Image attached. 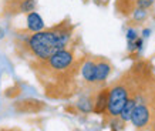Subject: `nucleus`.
<instances>
[{
	"label": "nucleus",
	"mask_w": 155,
	"mask_h": 131,
	"mask_svg": "<svg viewBox=\"0 0 155 131\" xmlns=\"http://www.w3.org/2000/svg\"><path fill=\"white\" fill-rule=\"evenodd\" d=\"M71 39V27L67 24L54 26L47 30L33 33L27 39V50L37 61H46L63 49H67V44Z\"/></svg>",
	"instance_id": "nucleus-1"
},
{
	"label": "nucleus",
	"mask_w": 155,
	"mask_h": 131,
	"mask_svg": "<svg viewBox=\"0 0 155 131\" xmlns=\"http://www.w3.org/2000/svg\"><path fill=\"white\" fill-rule=\"evenodd\" d=\"M74 52L70 49H63L54 56H51L48 60L40 61L41 63V71L47 76L53 77H68L71 69L74 67Z\"/></svg>",
	"instance_id": "nucleus-2"
},
{
	"label": "nucleus",
	"mask_w": 155,
	"mask_h": 131,
	"mask_svg": "<svg viewBox=\"0 0 155 131\" xmlns=\"http://www.w3.org/2000/svg\"><path fill=\"white\" fill-rule=\"evenodd\" d=\"M80 74L83 79V84L87 89H95V76H97V59H85L80 67Z\"/></svg>",
	"instance_id": "nucleus-3"
},
{
	"label": "nucleus",
	"mask_w": 155,
	"mask_h": 131,
	"mask_svg": "<svg viewBox=\"0 0 155 131\" xmlns=\"http://www.w3.org/2000/svg\"><path fill=\"white\" fill-rule=\"evenodd\" d=\"M111 71H113V66L107 59H103V57L97 59V76H95V87L97 89L104 87Z\"/></svg>",
	"instance_id": "nucleus-4"
},
{
	"label": "nucleus",
	"mask_w": 155,
	"mask_h": 131,
	"mask_svg": "<svg viewBox=\"0 0 155 131\" xmlns=\"http://www.w3.org/2000/svg\"><path fill=\"white\" fill-rule=\"evenodd\" d=\"M108 97H110V87H101L95 94L94 101V114H105L108 107Z\"/></svg>",
	"instance_id": "nucleus-5"
},
{
	"label": "nucleus",
	"mask_w": 155,
	"mask_h": 131,
	"mask_svg": "<svg viewBox=\"0 0 155 131\" xmlns=\"http://www.w3.org/2000/svg\"><path fill=\"white\" fill-rule=\"evenodd\" d=\"M44 107L41 104V101H37V100H23V101H19L16 104V110L20 113H37L40 111L41 108Z\"/></svg>",
	"instance_id": "nucleus-6"
},
{
	"label": "nucleus",
	"mask_w": 155,
	"mask_h": 131,
	"mask_svg": "<svg viewBox=\"0 0 155 131\" xmlns=\"http://www.w3.org/2000/svg\"><path fill=\"white\" fill-rule=\"evenodd\" d=\"M26 23H27V29L31 33H38V32H41V30H44V22H43L41 16L37 12L28 13L27 19H26Z\"/></svg>",
	"instance_id": "nucleus-7"
},
{
	"label": "nucleus",
	"mask_w": 155,
	"mask_h": 131,
	"mask_svg": "<svg viewBox=\"0 0 155 131\" xmlns=\"http://www.w3.org/2000/svg\"><path fill=\"white\" fill-rule=\"evenodd\" d=\"M138 33L134 29H128L127 30V42H128V52H135L137 50V40H138Z\"/></svg>",
	"instance_id": "nucleus-8"
},
{
	"label": "nucleus",
	"mask_w": 155,
	"mask_h": 131,
	"mask_svg": "<svg viewBox=\"0 0 155 131\" xmlns=\"http://www.w3.org/2000/svg\"><path fill=\"white\" fill-rule=\"evenodd\" d=\"M36 9V0H21L19 5V10L21 13H31Z\"/></svg>",
	"instance_id": "nucleus-9"
},
{
	"label": "nucleus",
	"mask_w": 155,
	"mask_h": 131,
	"mask_svg": "<svg viewBox=\"0 0 155 131\" xmlns=\"http://www.w3.org/2000/svg\"><path fill=\"white\" fill-rule=\"evenodd\" d=\"M132 19H134V22H137V23H142L144 20L147 19V16H148V12H147L145 9H140V7H135V9L132 10Z\"/></svg>",
	"instance_id": "nucleus-10"
},
{
	"label": "nucleus",
	"mask_w": 155,
	"mask_h": 131,
	"mask_svg": "<svg viewBox=\"0 0 155 131\" xmlns=\"http://www.w3.org/2000/svg\"><path fill=\"white\" fill-rule=\"evenodd\" d=\"M155 0H134V6L135 7H140V9H151L154 6Z\"/></svg>",
	"instance_id": "nucleus-11"
},
{
	"label": "nucleus",
	"mask_w": 155,
	"mask_h": 131,
	"mask_svg": "<svg viewBox=\"0 0 155 131\" xmlns=\"http://www.w3.org/2000/svg\"><path fill=\"white\" fill-rule=\"evenodd\" d=\"M150 33H151L150 29H145V30L142 32V36H144V37H148V36H150Z\"/></svg>",
	"instance_id": "nucleus-12"
},
{
	"label": "nucleus",
	"mask_w": 155,
	"mask_h": 131,
	"mask_svg": "<svg viewBox=\"0 0 155 131\" xmlns=\"http://www.w3.org/2000/svg\"><path fill=\"white\" fill-rule=\"evenodd\" d=\"M150 130H151V131H155V117H154V120H152V123H151Z\"/></svg>",
	"instance_id": "nucleus-13"
},
{
	"label": "nucleus",
	"mask_w": 155,
	"mask_h": 131,
	"mask_svg": "<svg viewBox=\"0 0 155 131\" xmlns=\"http://www.w3.org/2000/svg\"><path fill=\"white\" fill-rule=\"evenodd\" d=\"M0 131H19V130H14V128H0Z\"/></svg>",
	"instance_id": "nucleus-14"
}]
</instances>
